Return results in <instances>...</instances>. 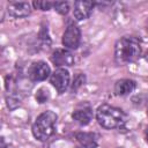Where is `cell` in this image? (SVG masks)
<instances>
[{"mask_svg": "<svg viewBox=\"0 0 148 148\" xmlns=\"http://www.w3.org/2000/svg\"><path fill=\"white\" fill-rule=\"evenodd\" d=\"M75 138L82 148H96L97 147V136L94 133L79 132L75 134Z\"/></svg>", "mask_w": 148, "mask_h": 148, "instance_id": "obj_12", "label": "cell"}, {"mask_svg": "<svg viewBox=\"0 0 148 148\" xmlns=\"http://www.w3.org/2000/svg\"><path fill=\"white\" fill-rule=\"evenodd\" d=\"M50 82L59 94L65 92V90L69 86V73H68V71L65 69V68L56 69L50 76Z\"/></svg>", "mask_w": 148, "mask_h": 148, "instance_id": "obj_6", "label": "cell"}, {"mask_svg": "<svg viewBox=\"0 0 148 148\" xmlns=\"http://www.w3.org/2000/svg\"><path fill=\"white\" fill-rule=\"evenodd\" d=\"M146 60L148 61V52H147V54H146Z\"/></svg>", "mask_w": 148, "mask_h": 148, "instance_id": "obj_20", "label": "cell"}, {"mask_svg": "<svg viewBox=\"0 0 148 148\" xmlns=\"http://www.w3.org/2000/svg\"><path fill=\"white\" fill-rule=\"evenodd\" d=\"M147 116H148V110H147Z\"/></svg>", "mask_w": 148, "mask_h": 148, "instance_id": "obj_21", "label": "cell"}, {"mask_svg": "<svg viewBox=\"0 0 148 148\" xmlns=\"http://www.w3.org/2000/svg\"><path fill=\"white\" fill-rule=\"evenodd\" d=\"M141 54V44L133 36H124L114 45V57L119 64H127L136 60Z\"/></svg>", "mask_w": 148, "mask_h": 148, "instance_id": "obj_1", "label": "cell"}, {"mask_svg": "<svg viewBox=\"0 0 148 148\" xmlns=\"http://www.w3.org/2000/svg\"><path fill=\"white\" fill-rule=\"evenodd\" d=\"M32 6L35 7V9H39V10H49L52 7H54V2L51 1H34Z\"/></svg>", "mask_w": 148, "mask_h": 148, "instance_id": "obj_14", "label": "cell"}, {"mask_svg": "<svg viewBox=\"0 0 148 148\" xmlns=\"http://www.w3.org/2000/svg\"><path fill=\"white\" fill-rule=\"evenodd\" d=\"M80 42H81V31L79 27H76L75 24L68 25L62 35V45L66 49L75 50L80 46Z\"/></svg>", "mask_w": 148, "mask_h": 148, "instance_id": "obj_4", "label": "cell"}, {"mask_svg": "<svg viewBox=\"0 0 148 148\" xmlns=\"http://www.w3.org/2000/svg\"><path fill=\"white\" fill-rule=\"evenodd\" d=\"M84 82H86V76H84V74H79L76 77H75V80L73 81V86H72V89L73 90H76L79 87H81L82 84H84Z\"/></svg>", "mask_w": 148, "mask_h": 148, "instance_id": "obj_17", "label": "cell"}, {"mask_svg": "<svg viewBox=\"0 0 148 148\" xmlns=\"http://www.w3.org/2000/svg\"><path fill=\"white\" fill-rule=\"evenodd\" d=\"M59 14L61 15H66L69 12V5L68 2L61 1V2H54V7H53Z\"/></svg>", "mask_w": 148, "mask_h": 148, "instance_id": "obj_15", "label": "cell"}, {"mask_svg": "<svg viewBox=\"0 0 148 148\" xmlns=\"http://www.w3.org/2000/svg\"><path fill=\"white\" fill-rule=\"evenodd\" d=\"M79 148H82V147H79Z\"/></svg>", "mask_w": 148, "mask_h": 148, "instance_id": "obj_22", "label": "cell"}, {"mask_svg": "<svg viewBox=\"0 0 148 148\" xmlns=\"http://www.w3.org/2000/svg\"><path fill=\"white\" fill-rule=\"evenodd\" d=\"M30 3L28 2H9L7 12L13 17H25L30 14Z\"/></svg>", "mask_w": 148, "mask_h": 148, "instance_id": "obj_10", "label": "cell"}, {"mask_svg": "<svg viewBox=\"0 0 148 148\" xmlns=\"http://www.w3.org/2000/svg\"><path fill=\"white\" fill-rule=\"evenodd\" d=\"M6 101H7V106H8L10 110L16 109V108L20 105V103H21L20 97H18L17 95H15V94H10L9 96H7Z\"/></svg>", "mask_w": 148, "mask_h": 148, "instance_id": "obj_13", "label": "cell"}, {"mask_svg": "<svg viewBox=\"0 0 148 148\" xmlns=\"http://www.w3.org/2000/svg\"><path fill=\"white\" fill-rule=\"evenodd\" d=\"M1 142H2V145H1V148H13V147H12V146H9V145H8V146H6V145H5V142H3V139L1 140Z\"/></svg>", "mask_w": 148, "mask_h": 148, "instance_id": "obj_18", "label": "cell"}, {"mask_svg": "<svg viewBox=\"0 0 148 148\" xmlns=\"http://www.w3.org/2000/svg\"><path fill=\"white\" fill-rule=\"evenodd\" d=\"M95 3L91 1H76L74 3V17L77 21H82L88 18L94 8Z\"/></svg>", "mask_w": 148, "mask_h": 148, "instance_id": "obj_8", "label": "cell"}, {"mask_svg": "<svg viewBox=\"0 0 148 148\" xmlns=\"http://www.w3.org/2000/svg\"><path fill=\"white\" fill-rule=\"evenodd\" d=\"M146 139H147V141H148V128H147V131H146Z\"/></svg>", "mask_w": 148, "mask_h": 148, "instance_id": "obj_19", "label": "cell"}, {"mask_svg": "<svg viewBox=\"0 0 148 148\" xmlns=\"http://www.w3.org/2000/svg\"><path fill=\"white\" fill-rule=\"evenodd\" d=\"M96 119L98 124L106 130L120 128L125 123V113L119 108L102 104L96 111Z\"/></svg>", "mask_w": 148, "mask_h": 148, "instance_id": "obj_2", "label": "cell"}, {"mask_svg": "<svg viewBox=\"0 0 148 148\" xmlns=\"http://www.w3.org/2000/svg\"><path fill=\"white\" fill-rule=\"evenodd\" d=\"M135 89V82L131 79L118 80L114 84V92L117 96H126Z\"/></svg>", "mask_w": 148, "mask_h": 148, "instance_id": "obj_11", "label": "cell"}, {"mask_svg": "<svg viewBox=\"0 0 148 148\" xmlns=\"http://www.w3.org/2000/svg\"><path fill=\"white\" fill-rule=\"evenodd\" d=\"M72 118L80 125H88L92 119V109L89 105H81L73 111Z\"/></svg>", "mask_w": 148, "mask_h": 148, "instance_id": "obj_9", "label": "cell"}, {"mask_svg": "<svg viewBox=\"0 0 148 148\" xmlns=\"http://www.w3.org/2000/svg\"><path fill=\"white\" fill-rule=\"evenodd\" d=\"M47 98H49V92H47V90H46L45 88H40V89L37 91V94H36V99H37V102L44 103V102L47 101Z\"/></svg>", "mask_w": 148, "mask_h": 148, "instance_id": "obj_16", "label": "cell"}, {"mask_svg": "<svg viewBox=\"0 0 148 148\" xmlns=\"http://www.w3.org/2000/svg\"><path fill=\"white\" fill-rule=\"evenodd\" d=\"M51 69L50 66L45 61H36L30 65L28 69V76L31 81L38 82V81H44L50 76Z\"/></svg>", "mask_w": 148, "mask_h": 148, "instance_id": "obj_5", "label": "cell"}, {"mask_svg": "<svg viewBox=\"0 0 148 148\" xmlns=\"http://www.w3.org/2000/svg\"><path fill=\"white\" fill-rule=\"evenodd\" d=\"M51 61L57 66V67H69L74 64L75 59L72 52H69L66 49H57L52 52L51 56Z\"/></svg>", "mask_w": 148, "mask_h": 148, "instance_id": "obj_7", "label": "cell"}, {"mask_svg": "<svg viewBox=\"0 0 148 148\" xmlns=\"http://www.w3.org/2000/svg\"><path fill=\"white\" fill-rule=\"evenodd\" d=\"M58 116L53 111H45L40 113L34 125H32V134L39 141H46L50 136H52L56 132Z\"/></svg>", "mask_w": 148, "mask_h": 148, "instance_id": "obj_3", "label": "cell"}]
</instances>
